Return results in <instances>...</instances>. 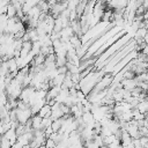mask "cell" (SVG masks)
Here are the masks:
<instances>
[{
    "label": "cell",
    "instance_id": "obj_1",
    "mask_svg": "<svg viewBox=\"0 0 148 148\" xmlns=\"http://www.w3.org/2000/svg\"><path fill=\"white\" fill-rule=\"evenodd\" d=\"M64 116L65 114H64V112H62V110L60 108V103L56 102V104L52 105V109H51V118H52V120L59 119V118H61Z\"/></svg>",
    "mask_w": 148,
    "mask_h": 148
},
{
    "label": "cell",
    "instance_id": "obj_2",
    "mask_svg": "<svg viewBox=\"0 0 148 148\" xmlns=\"http://www.w3.org/2000/svg\"><path fill=\"white\" fill-rule=\"evenodd\" d=\"M30 120H31V127H32V130H40V125H42L43 118L39 114H34L30 118Z\"/></svg>",
    "mask_w": 148,
    "mask_h": 148
},
{
    "label": "cell",
    "instance_id": "obj_3",
    "mask_svg": "<svg viewBox=\"0 0 148 148\" xmlns=\"http://www.w3.org/2000/svg\"><path fill=\"white\" fill-rule=\"evenodd\" d=\"M51 109H52V106L46 103L45 105H43L40 108V110L38 111L37 114H39L42 118H49V117H51Z\"/></svg>",
    "mask_w": 148,
    "mask_h": 148
},
{
    "label": "cell",
    "instance_id": "obj_4",
    "mask_svg": "<svg viewBox=\"0 0 148 148\" xmlns=\"http://www.w3.org/2000/svg\"><path fill=\"white\" fill-rule=\"evenodd\" d=\"M8 68H9V73H17L18 72V65L16 62L15 58H10L8 60Z\"/></svg>",
    "mask_w": 148,
    "mask_h": 148
},
{
    "label": "cell",
    "instance_id": "obj_5",
    "mask_svg": "<svg viewBox=\"0 0 148 148\" xmlns=\"http://www.w3.org/2000/svg\"><path fill=\"white\" fill-rule=\"evenodd\" d=\"M61 125H62V119H61V118L54 119V120H52V123H51V128H52L53 132H59L60 128H61Z\"/></svg>",
    "mask_w": 148,
    "mask_h": 148
},
{
    "label": "cell",
    "instance_id": "obj_6",
    "mask_svg": "<svg viewBox=\"0 0 148 148\" xmlns=\"http://www.w3.org/2000/svg\"><path fill=\"white\" fill-rule=\"evenodd\" d=\"M16 13H17V10H16V8L14 7V5H13V3H9V5L7 6V13H6V15L8 16V18L15 17V16H16Z\"/></svg>",
    "mask_w": 148,
    "mask_h": 148
},
{
    "label": "cell",
    "instance_id": "obj_7",
    "mask_svg": "<svg viewBox=\"0 0 148 148\" xmlns=\"http://www.w3.org/2000/svg\"><path fill=\"white\" fill-rule=\"evenodd\" d=\"M44 146H45V148H56L57 143H56V141H54V140H52L51 138H46Z\"/></svg>",
    "mask_w": 148,
    "mask_h": 148
},
{
    "label": "cell",
    "instance_id": "obj_8",
    "mask_svg": "<svg viewBox=\"0 0 148 148\" xmlns=\"http://www.w3.org/2000/svg\"><path fill=\"white\" fill-rule=\"evenodd\" d=\"M57 69H58L59 74H67V72H68V68H67V66H66V65H65V66L57 67Z\"/></svg>",
    "mask_w": 148,
    "mask_h": 148
},
{
    "label": "cell",
    "instance_id": "obj_9",
    "mask_svg": "<svg viewBox=\"0 0 148 148\" xmlns=\"http://www.w3.org/2000/svg\"><path fill=\"white\" fill-rule=\"evenodd\" d=\"M139 140H140L141 146H143V147L148 143V136H147V135H142V136H140V138H139Z\"/></svg>",
    "mask_w": 148,
    "mask_h": 148
},
{
    "label": "cell",
    "instance_id": "obj_10",
    "mask_svg": "<svg viewBox=\"0 0 148 148\" xmlns=\"http://www.w3.org/2000/svg\"><path fill=\"white\" fill-rule=\"evenodd\" d=\"M35 148H45V146H44V145H42V146H38V147H35Z\"/></svg>",
    "mask_w": 148,
    "mask_h": 148
},
{
    "label": "cell",
    "instance_id": "obj_11",
    "mask_svg": "<svg viewBox=\"0 0 148 148\" xmlns=\"http://www.w3.org/2000/svg\"><path fill=\"white\" fill-rule=\"evenodd\" d=\"M58 1H60V2H66V1H68V0H58Z\"/></svg>",
    "mask_w": 148,
    "mask_h": 148
},
{
    "label": "cell",
    "instance_id": "obj_12",
    "mask_svg": "<svg viewBox=\"0 0 148 148\" xmlns=\"http://www.w3.org/2000/svg\"><path fill=\"white\" fill-rule=\"evenodd\" d=\"M96 1H97V0H96Z\"/></svg>",
    "mask_w": 148,
    "mask_h": 148
}]
</instances>
